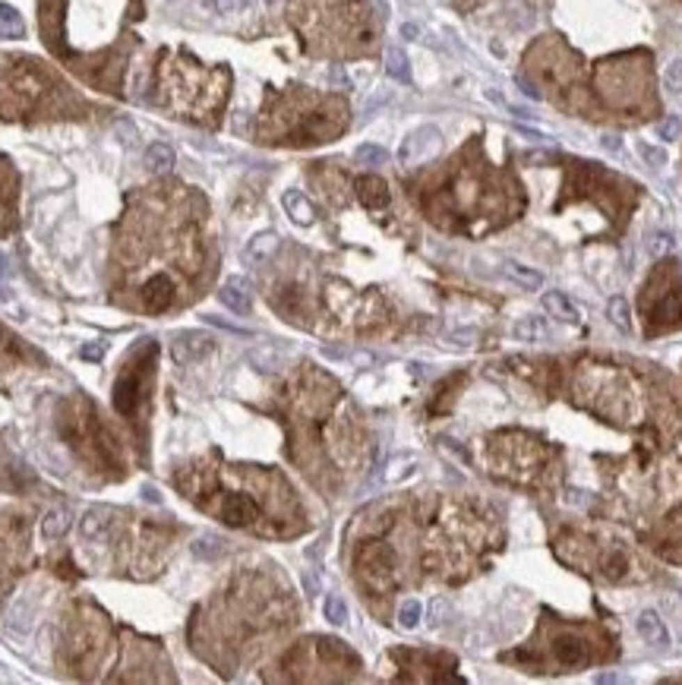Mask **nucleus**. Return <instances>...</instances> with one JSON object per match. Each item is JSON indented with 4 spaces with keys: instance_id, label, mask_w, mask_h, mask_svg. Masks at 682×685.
<instances>
[{
    "instance_id": "nucleus-1",
    "label": "nucleus",
    "mask_w": 682,
    "mask_h": 685,
    "mask_svg": "<svg viewBox=\"0 0 682 685\" xmlns=\"http://www.w3.org/2000/svg\"><path fill=\"white\" fill-rule=\"evenodd\" d=\"M152 373H155V350H152V341H149L145 348H139V354L127 364V370L117 376V385H114V408L127 420H133V424L143 417Z\"/></svg>"
},
{
    "instance_id": "nucleus-2",
    "label": "nucleus",
    "mask_w": 682,
    "mask_h": 685,
    "mask_svg": "<svg viewBox=\"0 0 682 685\" xmlns=\"http://www.w3.org/2000/svg\"><path fill=\"white\" fill-rule=\"evenodd\" d=\"M95 417H98V414H92L89 408H86L79 417L70 420V426L61 424L63 436L73 439V446L79 449V452H86V458H89V461L111 467V471H123V467H117V446H114V439H111V433L104 430V426L98 424Z\"/></svg>"
},
{
    "instance_id": "nucleus-3",
    "label": "nucleus",
    "mask_w": 682,
    "mask_h": 685,
    "mask_svg": "<svg viewBox=\"0 0 682 685\" xmlns=\"http://www.w3.org/2000/svg\"><path fill=\"white\" fill-rule=\"evenodd\" d=\"M174 303V281L168 275H152L143 284V307L149 313H164Z\"/></svg>"
},
{
    "instance_id": "nucleus-4",
    "label": "nucleus",
    "mask_w": 682,
    "mask_h": 685,
    "mask_svg": "<svg viewBox=\"0 0 682 685\" xmlns=\"http://www.w3.org/2000/svg\"><path fill=\"white\" fill-rule=\"evenodd\" d=\"M436 145H439V130H436V127H423V130L411 133V136L404 139V145H402V152H398V158H402L404 165H408V161H417V158H423V155H430V152H436Z\"/></svg>"
},
{
    "instance_id": "nucleus-5",
    "label": "nucleus",
    "mask_w": 682,
    "mask_h": 685,
    "mask_svg": "<svg viewBox=\"0 0 682 685\" xmlns=\"http://www.w3.org/2000/svg\"><path fill=\"white\" fill-rule=\"evenodd\" d=\"M209 350H212V338L203 335V332H180L174 338V357H177L180 364H190V360L209 354Z\"/></svg>"
},
{
    "instance_id": "nucleus-6",
    "label": "nucleus",
    "mask_w": 682,
    "mask_h": 685,
    "mask_svg": "<svg viewBox=\"0 0 682 685\" xmlns=\"http://www.w3.org/2000/svg\"><path fill=\"white\" fill-rule=\"evenodd\" d=\"M219 297H221V303H225L231 313H240V316H246L250 313V307H253L250 284H246L244 278H228L225 284H221Z\"/></svg>"
},
{
    "instance_id": "nucleus-7",
    "label": "nucleus",
    "mask_w": 682,
    "mask_h": 685,
    "mask_svg": "<svg viewBox=\"0 0 682 685\" xmlns=\"http://www.w3.org/2000/svg\"><path fill=\"white\" fill-rule=\"evenodd\" d=\"M357 196H360V202L367 209H386L389 206V186H386V180L382 177H373V174H367V177L357 180Z\"/></svg>"
},
{
    "instance_id": "nucleus-8",
    "label": "nucleus",
    "mask_w": 682,
    "mask_h": 685,
    "mask_svg": "<svg viewBox=\"0 0 682 685\" xmlns=\"http://www.w3.org/2000/svg\"><path fill=\"white\" fill-rule=\"evenodd\" d=\"M638 635L644 638V641L651 644V647H667L669 644V631H667V625H663V619L657 616L654 610H644L642 616H638Z\"/></svg>"
},
{
    "instance_id": "nucleus-9",
    "label": "nucleus",
    "mask_w": 682,
    "mask_h": 685,
    "mask_svg": "<svg viewBox=\"0 0 682 685\" xmlns=\"http://www.w3.org/2000/svg\"><path fill=\"white\" fill-rule=\"evenodd\" d=\"M502 272L509 275L518 288H525V291H540L544 288V272H537L534 266H525V262H515V259H509L502 266Z\"/></svg>"
},
{
    "instance_id": "nucleus-10",
    "label": "nucleus",
    "mask_w": 682,
    "mask_h": 685,
    "mask_svg": "<svg viewBox=\"0 0 682 685\" xmlns=\"http://www.w3.org/2000/svg\"><path fill=\"white\" fill-rule=\"evenodd\" d=\"M281 202H285L287 215H291V218L297 221V225H313V221H316V212H313V206L307 202V196H303V193L287 190Z\"/></svg>"
},
{
    "instance_id": "nucleus-11",
    "label": "nucleus",
    "mask_w": 682,
    "mask_h": 685,
    "mask_svg": "<svg viewBox=\"0 0 682 685\" xmlns=\"http://www.w3.org/2000/svg\"><path fill=\"white\" fill-rule=\"evenodd\" d=\"M275 247H278V237H275L272 231H262V234H256V237L246 243L244 259L246 262H266L269 256L275 253Z\"/></svg>"
},
{
    "instance_id": "nucleus-12",
    "label": "nucleus",
    "mask_w": 682,
    "mask_h": 685,
    "mask_svg": "<svg viewBox=\"0 0 682 685\" xmlns=\"http://www.w3.org/2000/svg\"><path fill=\"white\" fill-rule=\"evenodd\" d=\"M585 657H587V647L581 638H562V641H556V660L562 666H581Z\"/></svg>"
},
{
    "instance_id": "nucleus-13",
    "label": "nucleus",
    "mask_w": 682,
    "mask_h": 685,
    "mask_svg": "<svg viewBox=\"0 0 682 685\" xmlns=\"http://www.w3.org/2000/svg\"><path fill=\"white\" fill-rule=\"evenodd\" d=\"M145 168H149V171H155V174L170 171V168H174V149H170V145H164V143L149 145V149H145Z\"/></svg>"
},
{
    "instance_id": "nucleus-14",
    "label": "nucleus",
    "mask_w": 682,
    "mask_h": 685,
    "mask_svg": "<svg viewBox=\"0 0 682 685\" xmlns=\"http://www.w3.org/2000/svg\"><path fill=\"white\" fill-rule=\"evenodd\" d=\"M544 309H546V313H553L556 319H566V322L578 319V313H575V307L569 303V297L560 294V291H546V294H544Z\"/></svg>"
},
{
    "instance_id": "nucleus-15",
    "label": "nucleus",
    "mask_w": 682,
    "mask_h": 685,
    "mask_svg": "<svg viewBox=\"0 0 682 685\" xmlns=\"http://www.w3.org/2000/svg\"><path fill=\"white\" fill-rule=\"evenodd\" d=\"M67 524H70L67 515H63L61 508H51V512L45 515V521H41V537H45L48 543L51 540H61V537L67 534Z\"/></svg>"
},
{
    "instance_id": "nucleus-16",
    "label": "nucleus",
    "mask_w": 682,
    "mask_h": 685,
    "mask_svg": "<svg viewBox=\"0 0 682 685\" xmlns=\"http://www.w3.org/2000/svg\"><path fill=\"white\" fill-rule=\"evenodd\" d=\"M512 332H515V338H518V341H540V338L546 335L544 322H540L537 316H525V319H518Z\"/></svg>"
},
{
    "instance_id": "nucleus-17",
    "label": "nucleus",
    "mask_w": 682,
    "mask_h": 685,
    "mask_svg": "<svg viewBox=\"0 0 682 685\" xmlns=\"http://www.w3.org/2000/svg\"><path fill=\"white\" fill-rule=\"evenodd\" d=\"M22 35V19L13 7L0 3V38H19Z\"/></svg>"
},
{
    "instance_id": "nucleus-18",
    "label": "nucleus",
    "mask_w": 682,
    "mask_h": 685,
    "mask_svg": "<svg viewBox=\"0 0 682 685\" xmlns=\"http://www.w3.org/2000/svg\"><path fill=\"white\" fill-rule=\"evenodd\" d=\"M386 70H389V76H392V79H398V83H411L408 57H404L398 48H392L389 54H386Z\"/></svg>"
},
{
    "instance_id": "nucleus-19",
    "label": "nucleus",
    "mask_w": 682,
    "mask_h": 685,
    "mask_svg": "<svg viewBox=\"0 0 682 685\" xmlns=\"http://www.w3.org/2000/svg\"><path fill=\"white\" fill-rule=\"evenodd\" d=\"M607 316H610V322H613L616 329H622V332L632 329V319H628V303L622 300V297H613V300H610Z\"/></svg>"
},
{
    "instance_id": "nucleus-20",
    "label": "nucleus",
    "mask_w": 682,
    "mask_h": 685,
    "mask_svg": "<svg viewBox=\"0 0 682 685\" xmlns=\"http://www.w3.org/2000/svg\"><path fill=\"white\" fill-rule=\"evenodd\" d=\"M354 158L360 161V165H370V168H376V165H386L389 161V152L382 149V145H360V149L354 152Z\"/></svg>"
},
{
    "instance_id": "nucleus-21",
    "label": "nucleus",
    "mask_w": 682,
    "mask_h": 685,
    "mask_svg": "<svg viewBox=\"0 0 682 685\" xmlns=\"http://www.w3.org/2000/svg\"><path fill=\"white\" fill-rule=\"evenodd\" d=\"M326 619L332 625H344V622H348V606H344V600H341L338 594H328L326 597Z\"/></svg>"
},
{
    "instance_id": "nucleus-22",
    "label": "nucleus",
    "mask_w": 682,
    "mask_h": 685,
    "mask_svg": "<svg viewBox=\"0 0 682 685\" xmlns=\"http://www.w3.org/2000/svg\"><path fill=\"white\" fill-rule=\"evenodd\" d=\"M420 603L417 600H404L402 606H398V622L404 625V629H414L417 622H420Z\"/></svg>"
},
{
    "instance_id": "nucleus-23",
    "label": "nucleus",
    "mask_w": 682,
    "mask_h": 685,
    "mask_svg": "<svg viewBox=\"0 0 682 685\" xmlns=\"http://www.w3.org/2000/svg\"><path fill=\"white\" fill-rule=\"evenodd\" d=\"M663 86H667V92H673V95H682V57L667 67V73H663Z\"/></svg>"
},
{
    "instance_id": "nucleus-24",
    "label": "nucleus",
    "mask_w": 682,
    "mask_h": 685,
    "mask_svg": "<svg viewBox=\"0 0 682 685\" xmlns=\"http://www.w3.org/2000/svg\"><path fill=\"white\" fill-rule=\"evenodd\" d=\"M682 133V120L679 117H667V120H660L657 124V136L663 139V143H673V139H679Z\"/></svg>"
},
{
    "instance_id": "nucleus-25",
    "label": "nucleus",
    "mask_w": 682,
    "mask_h": 685,
    "mask_svg": "<svg viewBox=\"0 0 682 685\" xmlns=\"http://www.w3.org/2000/svg\"><path fill=\"white\" fill-rule=\"evenodd\" d=\"M193 553L215 556V553H221V540L215 534H203V537H199V543H193Z\"/></svg>"
},
{
    "instance_id": "nucleus-26",
    "label": "nucleus",
    "mask_w": 682,
    "mask_h": 685,
    "mask_svg": "<svg viewBox=\"0 0 682 685\" xmlns=\"http://www.w3.org/2000/svg\"><path fill=\"white\" fill-rule=\"evenodd\" d=\"M648 250H651L654 259H660V256H667L669 250H673V237H669V234H654L651 243H648Z\"/></svg>"
},
{
    "instance_id": "nucleus-27",
    "label": "nucleus",
    "mask_w": 682,
    "mask_h": 685,
    "mask_svg": "<svg viewBox=\"0 0 682 685\" xmlns=\"http://www.w3.org/2000/svg\"><path fill=\"white\" fill-rule=\"evenodd\" d=\"M638 152H642V158L648 161L651 168H663V165H667V155H663V149H657V145L642 143V145H638Z\"/></svg>"
},
{
    "instance_id": "nucleus-28",
    "label": "nucleus",
    "mask_w": 682,
    "mask_h": 685,
    "mask_svg": "<svg viewBox=\"0 0 682 685\" xmlns=\"http://www.w3.org/2000/svg\"><path fill=\"white\" fill-rule=\"evenodd\" d=\"M449 341H452V344H461V348H471V344L477 341V332H474V329L452 332V335H449Z\"/></svg>"
},
{
    "instance_id": "nucleus-29",
    "label": "nucleus",
    "mask_w": 682,
    "mask_h": 685,
    "mask_svg": "<svg viewBox=\"0 0 682 685\" xmlns=\"http://www.w3.org/2000/svg\"><path fill=\"white\" fill-rule=\"evenodd\" d=\"M205 322H212V325H221V329H228V332H237V335H250V329H244V325H234V322H228V319H219V316H205Z\"/></svg>"
},
{
    "instance_id": "nucleus-30",
    "label": "nucleus",
    "mask_w": 682,
    "mask_h": 685,
    "mask_svg": "<svg viewBox=\"0 0 682 685\" xmlns=\"http://www.w3.org/2000/svg\"><path fill=\"white\" fill-rule=\"evenodd\" d=\"M215 7H219L221 13H237V10L246 7V0H215Z\"/></svg>"
},
{
    "instance_id": "nucleus-31",
    "label": "nucleus",
    "mask_w": 682,
    "mask_h": 685,
    "mask_svg": "<svg viewBox=\"0 0 682 685\" xmlns=\"http://www.w3.org/2000/svg\"><path fill=\"white\" fill-rule=\"evenodd\" d=\"M443 613H445V600H436V603H433V606H430V622H443Z\"/></svg>"
},
{
    "instance_id": "nucleus-32",
    "label": "nucleus",
    "mask_w": 682,
    "mask_h": 685,
    "mask_svg": "<svg viewBox=\"0 0 682 685\" xmlns=\"http://www.w3.org/2000/svg\"><path fill=\"white\" fill-rule=\"evenodd\" d=\"M102 354H104L102 344H95V348H92V344H89V348H82V357H89V360H98Z\"/></svg>"
},
{
    "instance_id": "nucleus-33",
    "label": "nucleus",
    "mask_w": 682,
    "mask_h": 685,
    "mask_svg": "<svg viewBox=\"0 0 682 685\" xmlns=\"http://www.w3.org/2000/svg\"><path fill=\"white\" fill-rule=\"evenodd\" d=\"M601 145H603V149H610V152H619V136H603L601 139Z\"/></svg>"
},
{
    "instance_id": "nucleus-34",
    "label": "nucleus",
    "mask_w": 682,
    "mask_h": 685,
    "mask_svg": "<svg viewBox=\"0 0 682 685\" xmlns=\"http://www.w3.org/2000/svg\"><path fill=\"white\" fill-rule=\"evenodd\" d=\"M518 89H521V92H525V95H528V98H537V95H540V92H537V89H534V86H528V83H525V79H518Z\"/></svg>"
},
{
    "instance_id": "nucleus-35",
    "label": "nucleus",
    "mask_w": 682,
    "mask_h": 685,
    "mask_svg": "<svg viewBox=\"0 0 682 685\" xmlns=\"http://www.w3.org/2000/svg\"><path fill=\"white\" fill-rule=\"evenodd\" d=\"M402 35L404 38H417V26H411V22L408 26H402Z\"/></svg>"
},
{
    "instance_id": "nucleus-36",
    "label": "nucleus",
    "mask_w": 682,
    "mask_h": 685,
    "mask_svg": "<svg viewBox=\"0 0 682 685\" xmlns=\"http://www.w3.org/2000/svg\"><path fill=\"white\" fill-rule=\"evenodd\" d=\"M10 300V294H7V284H3V281H0V303H7Z\"/></svg>"
}]
</instances>
